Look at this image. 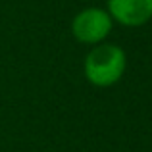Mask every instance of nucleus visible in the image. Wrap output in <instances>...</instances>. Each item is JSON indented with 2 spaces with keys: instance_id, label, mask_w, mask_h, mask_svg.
Here are the masks:
<instances>
[{
  "instance_id": "obj_2",
  "label": "nucleus",
  "mask_w": 152,
  "mask_h": 152,
  "mask_svg": "<svg viewBox=\"0 0 152 152\" xmlns=\"http://www.w3.org/2000/svg\"><path fill=\"white\" fill-rule=\"evenodd\" d=\"M114 27V19L110 18L106 8L89 6L81 10L71 21V33L83 45H100L108 39Z\"/></svg>"
},
{
  "instance_id": "obj_1",
  "label": "nucleus",
  "mask_w": 152,
  "mask_h": 152,
  "mask_svg": "<svg viewBox=\"0 0 152 152\" xmlns=\"http://www.w3.org/2000/svg\"><path fill=\"white\" fill-rule=\"evenodd\" d=\"M127 67V54L121 46L112 42L94 45L85 56L83 71L91 85L94 87H112L123 77Z\"/></svg>"
},
{
  "instance_id": "obj_3",
  "label": "nucleus",
  "mask_w": 152,
  "mask_h": 152,
  "mask_svg": "<svg viewBox=\"0 0 152 152\" xmlns=\"http://www.w3.org/2000/svg\"><path fill=\"white\" fill-rule=\"evenodd\" d=\"M106 10L119 25L141 27L152 19V0H108Z\"/></svg>"
}]
</instances>
